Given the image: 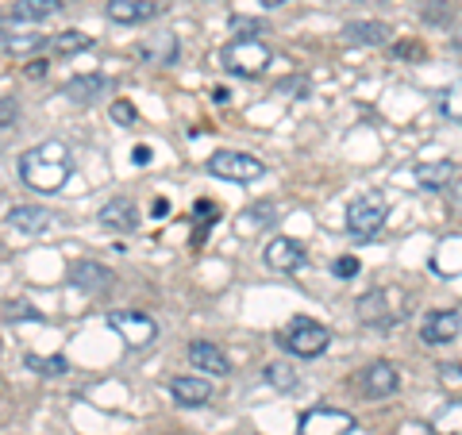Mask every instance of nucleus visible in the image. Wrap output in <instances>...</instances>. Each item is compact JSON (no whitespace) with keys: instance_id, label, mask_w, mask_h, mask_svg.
<instances>
[{"instance_id":"f257e3e1","label":"nucleus","mask_w":462,"mask_h":435,"mask_svg":"<svg viewBox=\"0 0 462 435\" xmlns=\"http://www.w3.org/2000/svg\"><path fill=\"white\" fill-rule=\"evenodd\" d=\"M20 178L35 193H58L69 178V151L66 143H42L20 158Z\"/></svg>"},{"instance_id":"f03ea898","label":"nucleus","mask_w":462,"mask_h":435,"mask_svg":"<svg viewBox=\"0 0 462 435\" xmlns=\"http://www.w3.org/2000/svg\"><path fill=\"white\" fill-rule=\"evenodd\" d=\"M282 347L289 355H297V358H316V355H324L328 347H331V331L324 324H316L309 320V316H297V320H289L285 331H282Z\"/></svg>"},{"instance_id":"7ed1b4c3","label":"nucleus","mask_w":462,"mask_h":435,"mask_svg":"<svg viewBox=\"0 0 462 435\" xmlns=\"http://www.w3.org/2000/svg\"><path fill=\"white\" fill-rule=\"evenodd\" d=\"M270 62H273V51L263 39H231L224 51V69L239 78H263Z\"/></svg>"},{"instance_id":"20e7f679","label":"nucleus","mask_w":462,"mask_h":435,"mask_svg":"<svg viewBox=\"0 0 462 435\" xmlns=\"http://www.w3.org/2000/svg\"><path fill=\"white\" fill-rule=\"evenodd\" d=\"M385 216H389V205L382 193H374V190L358 193L351 200V208H346V231H351L355 239H370L385 227Z\"/></svg>"},{"instance_id":"39448f33","label":"nucleus","mask_w":462,"mask_h":435,"mask_svg":"<svg viewBox=\"0 0 462 435\" xmlns=\"http://www.w3.org/2000/svg\"><path fill=\"white\" fill-rule=\"evenodd\" d=\"M108 328L120 336L132 351H143V347H151L154 336H158V324L151 320L147 312H135V309H116L108 312Z\"/></svg>"},{"instance_id":"423d86ee","label":"nucleus","mask_w":462,"mask_h":435,"mask_svg":"<svg viewBox=\"0 0 462 435\" xmlns=\"http://www.w3.org/2000/svg\"><path fill=\"white\" fill-rule=\"evenodd\" d=\"M208 173H216L224 181H258L263 178V162L243 151H216L208 158Z\"/></svg>"},{"instance_id":"0eeeda50","label":"nucleus","mask_w":462,"mask_h":435,"mask_svg":"<svg viewBox=\"0 0 462 435\" xmlns=\"http://www.w3.org/2000/svg\"><path fill=\"white\" fill-rule=\"evenodd\" d=\"M355 416L343 409H312L300 416V435H351Z\"/></svg>"},{"instance_id":"6e6552de","label":"nucleus","mask_w":462,"mask_h":435,"mask_svg":"<svg viewBox=\"0 0 462 435\" xmlns=\"http://www.w3.org/2000/svg\"><path fill=\"white\" fill-rule=\"evenodd\" d=\"M397 385H401V370L393 362H370V366L358 374V389H363V397H370V401L397 393Z\"/></svg>"},{"instance_id":"1a4fd4ad","label":"nucleus","mask_w":462,"mask_h":435,"mask_svg":"<svg viewBox=\"0 0 462 435\" xmlns=\"http://www.w3.org/2000/svg\"><path fill=\"white\" fill-rule=\"evenodd\" d=\"M458 331H462V316H458L455 309H431L424 320H420V339H424L428 347L451 343Z\"/></svg>"},{"instance_id":"9d476101","label":"nucleus","mask_w":462,"mask_h":435,"mask_svg":"<svg viewBox=\"0 0 462 435\" xmlns=\"http://www.w3.org/2000/svg\"><path fill=\"white\" fill-rule=\"evenodd\" d=\"M170 397L185 409H200V404L212 401V382L200 378V374H181V378L170 382Z\"/></svg>"},{"instance_id":"9b49d317","label":"nucleus","mask_w":462,"mask_h":435,"mask_svg":"<svg viewBox=\"0 0 462 435\" xmlns=\"http://www.w3.org/2000/svg\"><path fill=\"white\" fill-rule=\"evenodd\" d=\"M178 35L173 32H162V35H147L139 42V58L147 66H158V69H166V66H173L178 62Z\"/></svg>"},{"instance_id":"f8f14e48","label":"nucleus","mask_w":462,"mask_h":435,"mask_svg":"<svg viewBox=\"0 0 462 435\" xmlns=\"http://www.w3.org/2000/svg\"><path fill=\"white\" fill-rule=\"evenodd\" d=\"M266 263L273 270H282V273H293V270L305 266V246H300L293 236H278L266 246Z\"/></svg>"},{"instance_id":"ddd939ff","label":"nucleus","mask_w":462,"mask_h":435,"mask_svg":"<svg viewBox=\"0 0 462 435\" xmlns=\"http://www.w3.org/2000/svg\"><path fill=\"white\" fill-rule=\"evenodd\" d=\"M108 89H112V81L105 74H81V78H69L62 85V97L74 100V105H93V100L108 97Z\"/></svg>"},{"instance_id":"4468645a","label":"nucleus","mask_w":462,"mask_h":435,"mask_svg":"<svg viewBox=\"0 0 462 435\" xmlns=\"http://www.w3.org/2000/svg\"><path fill=\"white\" fill-rule=\"evenodd\" d=\"M69 282H74L78 289H85V293H105V289H112L116 273L108 266L100 263H89V258H81V263L69 266Z\"/></svg>"},{"instance_id":"2eb2a0df","label":"nucleus","mask_w":462,"mask_h":435,"mask_svg":"<svg viewBox=\"0 0 462 435\" xmlns=\"http://www.w3.org/2000/svg\"><path fill=\"white\" fill-rule=\"evenodd\" d=\"M189 362L200 374H212V378H224V374H231V358L216 343H205V339L189 343Z\"/></svg>"},{"instance_id":"dca6fc26","label":"nucleus","mask_w":462,"mask_h":435,"mask_svg":"<svg viewBox=\"0 0 462 435\" xmlns=\"http://www.w3.org/2000/svg\"><path fill=\"white\" fill-rule=\"evenodd\" d=\"M100 224H105L108 231H120V236H127V231L139 227V208L127 197H112L108 205L100 208Z\"/></svg>"},{"instance_id":"f3484780","label":"nucleus","mask_w":462,"mask_h":435,"mask_svg":"<svg viewBox=\"0 0 462 435\" xmlns=\"http://www.w3.org/2000/svg\"><path fill=\"white\" fill-rule=\"evenodd\" d=\"M62 12V0H16V5L8 8V20L12 27H20V23H42V20H51Z\"/></svg>"},{"instance_id":"a211bd4d","label":"nucleus","mask_w":462,"mask_h":435,"mask_svg":"<svg viewBox=\"0 0 462 435\" xmlns=\"http://www.w3.org/2000/svg\"><path fill=\"white\" fill-rule=\"evenodd\" d=\"M105 12L112 23H143L158 16V5H151V0H108Z\"/></svg>"},{"instance_id":"6ab92c4d","label":"nucleus","mask_w":462,"mask_h":435,"mask_svg":"<svg viewBox=\"0 0 462 435\" xmlns=\"http://www.w3.org/2000/svg\"><path fill=\"white\" fill-rule=\"evenodd\" d=\"M343 35L351 42H358V47H382V42L393 39L389 23H378V20H351L343 27Z\"/></svg>"},{"instance_id":"aec40b11","label":"nucleus","mask_w":462,"mask_h":435,"mask_svg":"<svg viewBox=\"0 0 462 435\" xmlns=\"http://www.w3.org/2000/svg\"><path fill=\"white\" fill-rule=\"evenodd\" d=\"M416 181H420L424 185V190H447V185H451L455 181V162H447V158H443V162H420V166H416Z\"/></svg>"},{"instance_id":"412c9836","label":"nucleus","mask_w":462,"mask_h":435,"mask_svg":"<svg viewBox=\"0 0 462 435\" xmlns=\"http://www.w3.org/2000/svg\"><path fill=\"white\" fill-rule=\"evenodd\" d=\"M431 435H462V397L447 401L443 409L431 416Z\"/></svg>"},{"instance_id":"4be33fe9","label":"nucleus","mask_w":462,"mask_h":435,"mask_svg":"<svg viewBox=\"0 0 462 435\" xmlns=\"http://www.w3.org/2000/svg\"><path fill=\"white\" fill-rule=\"evenodd\" d=\"M358 316H363L366 324H389L393 320V312H389V301H385V289H374L358 301Z\"/></svg>"},{"instance_id":"5701e85b","label":"nucleus","mask_w":462,"mask_h":435,"mask_svg":"<svg viewBox=\"0 0 462 435\" xmlns=\"http://www.w3.org/2000/svg\"><path fill=\"white\" fill-rule=\"evenodd\" d=\"M8 220H12V227H20V231H47V224H51V216H47V208H35V205H16L8 212Z\"/></svg>"},{"instance_id":"b1692460","label":"nucleus","mask_w":462,"mask_h":435,"mask_svg":"<svg viewBox=\"0 0 462 435\" xmlns=\"http://www.w3.org/2000/svg\"><path fill=\"white\" fill-rule=\"evenodd\" d=\"M89 47H93V35H85V32H58L51 39L54 54H85Z\"/></svg>"},{"instance_id":"393cba45","label":"nucleus","mask_w":462,"mask_h":435,"mask_svg":"<svg viewBox=\"0 0 462 435\" xmlns=\"http://www.w3.org/2000/svg\"><path fill=\"white\" fill-rule=\"evenodd\" d=\"M5 47L12 51V54H32V51H39V47H47V35H8L5 39Z\"/></svg>"},{"instance_id":"a878e982","label":"nucleus","mask_w":462,"mask_h":435,"mask_svg":"<svg viewBox=\"0 0 462 435\" xmlns=\"http://www.w3.org/2000/svg\"><path fill=\"white\" fill-rule=\"evenodd\" d=\"M0 316L5 320H42V312H35L27 301H5L0 304Z\"/></svg>"},{"instance_id":"bb28decb","label":"nucleus","mask_w":462,"mask_h":435,"mask_svg":"<svg viewBox=\"0 0 462 435\" xmlns=\"http://www.w3.org/2000/svg\"><path fill=\"white\" fill-rule=\"evenodd\" d=\"M27 366H32V370H39L42 374V378H58V374H66V358H27Z\"/></svg>"},{"instance_id":"cd10ccee","label":"nucleus","mask_w":462,"mask_h":435,"mask_svg":"<svg viewBox=\"0 0 462 435\" xmlns=\"http://www.w3.org/2000/svg\"><path fill=\"white\" fill-rule=\"evenodd\" d=\"M231 35L254 39V35H266V27L258 23V20H247V16H231Z\"/></svg>"},{"instance_id":"c85d7f7f","label":"nucleus","mask_w":462,"mask_h":435,"mask_svg":"<svg viewBox=\"0 0 462 435\" xmlns=\"http://www.w3.org/2000/svg\"><path fill=\"white\" fill-rule=\"evenodd\" d=\"M266 378H270V385H278V389H293V385H297V378L289 374V366H282V362H270V366H266Z\"/></svg>"},{"instance_id":"c756f323","label":"nucleus","mask_w":462,"mask_h":435,"mask_svg":"<svg viewBox=\"0 0 462 435\" xmlns=\"http://www.w3.org/2000/svg\"><path fill=\"white\" fill-rule=\"evenodd\" d=\"M20 120V105H16V97H0V132L5 127H12Z\"/></svg>"},{"instance_id":"7c9ffc66","label":"nucleus","mask_w":462,"mask_h":435,"mask_svg":"<svg viewBox=\"0 0 462 435\" xmlns=\"http://www.w3.org/2000/svg\"><path fill=\"white\" fill-rule=\"evenodd\" d=\"M331 270H336L339 278H358V270H363V266H358V258L343 255V258H336V266H331Z\"/></svg>"},{"instance_id":"2f4dec72","label":"nucleus","mask_w":462,"mask_h":435,"mask_svg":"<svg viewBox=\"0 0 462 435\" xmlns=\"http://www.w3.org/2000/svg\"><path fill=\"white\" fill-rule=\"evenodd\" d=\"M278 93H297V97H305V93H309V81H305V78H285V81L278 85Z\"/></svg>"},{"instance_id":"473e14b6","label":"nucleus","mask_w":462,"mask_h":435,"mask_svg":"<svg viewBox=\"0 0 462 435\" xmlns=\"http://www.w3.org/2000/svg\"><path fill=\"white\" fill-rule=\"evenodd\" d=\"M112 116H116L120 124H135V108L127 105V100H116V105H112Z\"/></svg>"},{"instance_id":"72a5a7b5","label":"nucleus","mask_w":462,"mask_h":435,"mask_svg":"<svg viewBox=\"0 0 462 435\" xmlns=\"http://www.w3.org/2000/svg\"><path fill=\"white\" fill-rule=\"evenodd\" d=\"M439 378H443V382H462V362H443V366H439Z\"/></svg>"},{"instance_id":"f704fd0d","label":"nucleus","mask_w":462,"mask_h":435,"mask_svg":"<svg viewBox=\"0 0 462 435\" xmlns=\"http://www.w3.org/2000/svg\"><path fill=\"white\" fill-rule=\"evenodd\" d=\"M47 69H51V66L42 62V58H35V62H27L23 74H27V78H42V74H47Z\"/></svg>"},{"instance_id":"c9c22d12","label":"nucleus","mask_w":462,"mask_h":435,"mask_svg":"<svg viewBox=\"0 0 462 435\" xmlns=\"http://www.w3.org/2000/svg\"><path fill=\"white\" fill-rule=\"evenodd\" d=\"M132 158H135V166H147L151 162V147H135Z\"/></svg>"},{"instance_id":"e433bc0d","label":"nucleus","mask_w":462,"mask_h":435,"mask_svg":"<svg viewBox=\"0 0 462 435\" xmlns=\"http://www.w3.org/2000/svg\"><path fill=\"white\" fill-rule=\"evenodd\" d=\"M193 212H197V216H212V212H216V208H212V205H208V200H197V208H193Z\"/></svg>"},{"instance_id":"4c0bfd02","label":"nucleus","mask_w":462,"mask_h":435,"mask_svg":"<svg viewBox=\"0 0 462 435\" xmlns=\"http://www.w3.org/2000/svg\"><path fill=\"white\" fill-rule=\"evenodd\" d=\"M278 5H285V0H263V8H278Z\"/></svg>"},{"instance_id":"58836bf2","label":"nucleus","mask_w":462,"mask_h":435,"mask_svg":"<svg viewBox=\"0 0 462 435\" xmlns=\"http://www.w3.org/2000/svg\"><path fill=\"white\" fill-rule=\"evenodd\" d=\"M355 5H389V0H355Z\"/></svg>"},{"instance_id":"ea45409f","label":"nucleus","mask_w":462,"mask_h":435,"mask_svg":"<svg viewBox=\"0 0 462 435\" xmlns=\"http://www.w3.org/2000/svg\"><path fill=\"white\" fill-rule=\"evenodd\" d=\"M451 193H455V197H458V200H462V185H455V190H451Z\"/></svg>"},{"instance_id":"a19ab883","label":"nucleus","mask_w":462,"mask_h":435,"mask_svg":"<svg viewBox=\"0 0 462 435\" xmlns=\"http://www.w3.org/2000/svg\"><path fill=\"white\" fill-rule=\"evenodd\" d=\"M455 47H458V51H462V32H458V35H455Z\"/></svg>"},{"instance_id":"79ce46f5","label":"nucleus","mask_w":462,"mask_h":435,"mask_svg":"<svg viewBox=\"0 0 462 435\" xmlns=\"http://www.w3.org/2000/svg\"><path fill=\"white\" fill-rule=\"evenodd\" d=\"M0 389H5V382H0Z\"/></svg>"},{"instance_id":"37998d69","label":"nucleus","mask_w":462,"mask_h":435,"mask_svg":"<svg viewBox=\"0 0 462 435\" xmlns=\"http://www.w3.org/2000/svg\"><path fill=\"white\" fill-rule=\"evenodd\" d=\"M0 351H5V347H0Z\"/></svg>"}]
</instances>
